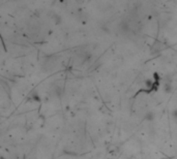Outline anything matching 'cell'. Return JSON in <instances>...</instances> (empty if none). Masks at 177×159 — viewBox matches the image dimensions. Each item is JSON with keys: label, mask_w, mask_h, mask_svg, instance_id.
Wrapping results in <instances>:
<instances>
[{"label": "cell", "mask_w": 177, "mask_h": 159, "mask_svg": "<svg viewBox=\"0 0 177 159\" xmlns=\"http://www.w3.org/2000/svg\"><path fill=\"white\" fill-rule=\"evenodd\" d=\"M145 119L148 121H152L153 119H154V114H153L152 112H148V113L145 115Z\"/></svg>", "instance_id": "1"}, {"label": "cell", "mask_w": 177, "mask_h": 159, "mask_svg": "<svg viewBox=\"0 0 177 159\" xmlns=\"http://www.w3.org/2000/svg\"><path fill=\"white\" fill-rule=\"evenodd\" d=\"M173 117L175 119H177V110H175V111L173 112Z\"/></svg>", "instance_id": "2"}]
</instances>
